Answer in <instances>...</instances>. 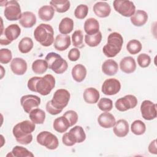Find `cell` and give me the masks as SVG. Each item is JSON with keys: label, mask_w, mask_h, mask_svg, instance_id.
Instances as JSON below:
<instances>
[{"label": "cell", "mask_w": 157, "mask_h": 157, "mask_svg": "<svg viewBox=\"0 0 157 157\" xmlns=\"http://www.w3.org/2000/svg\"><path fill=\"white\" fill-rule=\"evenodd\" d=\"M37 142L41 145L49 150H55L59 145L57 137L50 132L44 131L39 132L37 136Z\"/></svg>", "instance_id": "9c48e42d"}, {"label": "cell", "mask_w": 157, "mask_h": 157, "mask_svg": "<svg viewBox=\"0 0 157 157\" xmlns=\"http://www.w3.org/2000/svg\"><path fill=\"white\" fill-rule=\"evenodd\" d=\"M137 104V98L132 94H128L117 99L115 103L116 109L120 112H125L134 109Z\"/></svg>", "instance_id": "7c38bea8"}, {"label": "cell", "mask_w": 157, "mask_h": 157, "mask_svg": "<svg viewBox=\"0 0 157 157\" xmlns=\"http://www.w3.org/2000/svg\"><path fill=\"white\" fill-rule=\"evenodd\" d=\"M51 6L58 13H64L67 12L71 6L69 1L67 0H53L50 1Z\"/></svg>", "instance_id": "1f68e13d"}, {"label": "cell", "mask_w": 157, "mask_h": 157, "mask_svg": "<svg viewBox=\"0 0 157 157\" xmlns=\"http://www.w3.org/2000/svg\"><path fill=\"white\" fill-rule=\"evenodd\" d=\"M47 62L44 59H36L32 64V70L37 74L45 73L48 69Z\"/></svg>", "instance_id": "e575fe53"}, {"label": "cell", "mask_w": 157, "mask_h": 157, "mask_svg": "<svg viewBox=\"0 0 157 157\" xmlns=\"http://www.w3.org/2000/svg\"><path fill=\"white\" fill-rule=\"evenodd\" d=\"M131 130L134 134L140 136L145 133L146 131V126L142 121L136 120L132 123L131 125Z\"/></svg>", "instance_id": "8d00e7d4"}, {"label": "cell", "mask_w": 157, "mask_h": 157, "mask_svg": "<svg viewBox=\"0 0 157 157\" xmlns=\"http://www.w3.org/2000/svg\"><path fill=\"white\" fill-rule=\"evenodd\" d=\"M123 44L122 36L118 33L113 32L108 36L107 42L104 46L102 52L108 58L115 57L121 51Z\"/></svg>", "instance_id": "3957f363"}, {"label": "cell", "mask_w": 157, "mask_h": 157, "mask_svg": "<svg viewBox=\"0 0 157 157\" xmlns=\"http://www.w3.org/2000/svg\"><path fill=\"white\" fill-rule=\"evenodd\" d=\"M84 30L86 34L91 36L99 31V23L94 18H89L84 23Z\"/></svg>", "instance_id": "484cf974"}, {"label": "cell", "mask_w": 157, "mask_h": 157, "mask_svg": "<svg viewBox=\"0 0 157 157\" xmlns=\"http://www.w3.org/2000/svg\"><path fill=\"white\" fill-rule=\"evenodd\" d=\"M46 110L50 114L53 115H58L63 111V110H61V109H58L55 108L52 104L51 101H49L47 102V104H46Z\"/></svg>", "instance_id": "bcb514c9"}, {"label": "cell", "mask_w": 157, "mask_h": 157, "mask_svg": "<svg viewBox=\"0 0 157 157\" xmlns=\"http://www.w3.org/2000/svg\"><path fill=\"white\" fill-rule=\"evenodd\" d=\"M27 63L21 58H15L10 63V69L13 74L17 75H23L27 71Z\"/></svg>", "instance_id": "2e32d148"}, {"label": "cell", "mask_w": 157, "mask_h": 157, "mask_svg": "<svg viewBox=\"0 0 157 157\" xmlns=\"http://www.w3.org/2000/svg\"><path fill=\"white\" fill-rule=\"evenodd\" d=\"M21 33V29L17 24H11L1 33L0 43L2 45H7L17 39Z\"/></svg>", "instance_id": "52a82bcc"}, {"label": "cell", "mask_w": 157, "mask_h": 157, "mask_svg": "<svg viewBox=\"0 0 157 157\" xmlns=\"http://www.w3.org/2000/svg\"><path fill=\"white\" fill-rule=\"evenodd\" d=\"M12 59V52L8 48H1L0 50V63L7 64Z\"/></svg>", "instance_id": "b9f144b4"}, {"label": "cell", "mask_w": 157, "mask_h": 157, "mask_svg": "<svg viewBox=\"0 0 157 157\" xmlns=\"http://www.w3.org/2000/svg\"><path fill=\"white\" fill-rule=\"evenodd\" d=\"M71 38L67 34H58L54 40V47L58 51H64L71 45Z\"/></svg>", "instance_id": "ac0fdd59"}, {"label": "cell", "mask_w": 157, "mask_h": 157, "mask_svg": "<svg viewBox=\"0 0 157 157\" xmlns=\"http://www.w3.org/2000/svg\"><path fill=\"white\" fill-rule=\"evenodd\" d=\"M80 56V52L77 48H71L67 55V57L71 61H77Z\"/></svg>", "instance_id": "f6af8a7d"}, {"label": "cell", "mask_w": 157, "mask_h": 157, "mask_svg": "<svg viewBox=\"0 0 157 157\" xmlns=\"http://www.w3.org/2000/svg\"><path fill=\"white\" fill-rule=\"evenodd\" d=\"M34 43L33 40L28 37H25L19 42L18 47L19 51L22 53H27L29 52L33 48Z\"/></svg>", "instance_id": "836d02e7"}, {"label": "cell", "mask_w": 157, "mask_h": 157, "mask_svg": "<svg viewBox=\"0 0 157 157\" xmlns=\"http://www.w3.org/2000/svg\"><path fill=\"white\" fill-rule=\"evenodd\" d=\"M88 13V7L85 4L78 5L74 10V15L78 19L85 18Z\"/></svg>", "instance_id": "60d3db41"}, {"label": "cell", "mask_w": 157, "mask_h": 157, "mask_svg": "<svg viewBox=\"0 0 157 157\" xmlns=\"http://www.w3.org/2000/svg\"><path fill=\"white\" fill-rule=\"evenodd\" d=\"M93 9L95 15L100 18L107 17L111 12L110 5L107 2L103 1H99L95 3Z\"/></svg>", "instance_id": "e0dca14e"}, {"label": "cell", "mask_w": 157, "mask_h": 157, "mask_svg": "<svg viewBox=\"0 0 157 157\" xmlns=\"http://www.w3.org/2000/svg\"><path fill=\"white\" fill-rule=\"evenodd\" d=\"M16 156V157H33L34 155L26 148L21 146H15L12 151L7 155V156Z\"/></svg>", "instance_id": "d6a6232c"}, {"label": "cell", "mask_w": 157, "mask_h": 157, "mask_svg": "<svg viewBox=\"0 0 157 157\" xmlns=\"http://www.w3.org/2000/svg\"><path fill=\"white\" fill-rule=\"evenodd\" d=\"M148 150L151 154L156 155L157 154V148H156V140L155 139L150 142L148 145Z\"/></svg>", "instance_id": "7dc6e473"}, {"label": "cell", "mask_w": 157, "mask_h": 157, "mask_svg": "<svg viewBox=\"0 0 157 157\" xmlns=\"http://www.w3.org/2000/svg\"><path fill=\"white\" fill-rule=\"evenodd\" d=\"M98 122L104 128H110L114 126L116 120L112 113L109 112H105L99 115L98 118Z\"/></svg>", "instance_id": "d6986e66"}, {"label": "cell", "mask_w": 157, "mask_h": 157, "mask_svg": "<svg viewBox=\"0 0 157 157\" xmlns=\"http://www.w3.org/2000/svg\"><path fill=\"white\" fill-rule=\"evenodd\" d=\"M137 60L139 66L142 68L147 67L151 63L150 56L146 53H142L139 55Z\"/></svg>", "instance_id": "7bdbcfd3"}, {"label": "cell", "mask_w": 157, "mask_h": 157, "mask_svg": "<svg viewBox=\"0 0 157 157\" xmlns=\"http://www.w3.org/2000/svg\"><path fill=\"white\" fill-rule=\"evenodd\" d=\"M129 124L128 121L124 119L118 120L114 125L113 132L115 136L119 137H125L129 132Z\"/></svg>", "instance_id": "44dd1931"}, {"label": "cell", "mask_w": 157, "mask_h": 157, "mask_svg": "<svg viewBox=\"0 0 157 157\" xmlns=\"http://www.w3.org/2000/svg\"><path fill=\"white\" fill-rule=\"evenodd\" d=\"M34 37L41 45L49 47L54 42L53 29L48 24L41 23L34 29Z\"/></svg>", "instance_id": "277c9868"}, {"label": "cell", "mask_w": 157, "mask_h": 157, "mask_svg": "<svg viewBox=\"0 0 157 157\" xmlns=\"http://www.w3.org/2000/svg\"><path fill=\"white\" fill-rule=\"evenodd\" d=\"M37 21V18L34 13L32 12L26 11L22 13L21 17L19 20L20 24L25 28H32Z\"/></svg>", "instance_id": "7402d4cb"}, {"label": "cell", "mask_w": 157, "mask_h": 157, "mask_svg": "<svg viewBox=\"0 0 157 157\" xmlns=\"http://www.w3.org/2000/svg\"><path fill=\"white\" fill-rule=\"evenodd\" d=\"M21 8L18 1L15 0L6 1L4 15L6 18L9 21H16L21 17Z\"/></svg>", "instance_id": "ba28073f"}, {"label": "cell", "mask_w": 157, "mask_h": 157, "mask_svg": "<svg viewBox=\"0 0 157 157\" xmlns=\"http://www.w3.org/2000/svg\"><path fill=\"white\" fill-rule=\"evenodd\" d=\"M1 73H2V75H1V78L3 77V75H4V74H5V73H4L3 72H2V71L4 70V68H3V67L2 66H1Z\"/></svg>", "instance_id": "c3c4849f"}, {"label": "cell", "mask_w": 157, "mask_h": 157, "mask_svg": "<svg viewBox=\"0 0 157 157\" xmlns=\"http://www.w3.org/2000/svg\"><path fill=\"white\" fill-rule=\"evenodd\" d=\"M20 104L24 111L29 113L30 112L40 104V98L33 94H27L23 96L20 99Z\"/></svg>", "instance_id": "4fadbf2b"}, {"label": "cell", "mask_w": 157, "mask_h": 157, "mask_svg": "<svg viewBox=\"0 0 157 157\" xmlns=\"http://www.w3.org/2000/svg\"><path fill=\"white\" fill-rule=\"evenodd\" d=\"M74 21L72 18L65 17L60 21L58 26V30L62 34H67L72 32L74 28Z\"/></svg>", "instance_id": "f546056e"}, {"label": "cell", "mask_w": 157, "mask_h": 157, "mask_svg": "<svg viewBox=\"0 0 157 157\" xmlns=\"http://www.w3.org/2000/svg\"><path fill=\"white\" fill-rule=\"evenodd\" d=\"M140 112L145 120H152L156 117V104L149 100H145L140 105Z\"/></svg>", "instance_id": "9a60e30c"}, {"label": "cell", "mask_w": 157, "mask_h": 157, "mask_svg": "<svg viewBox=\"0 0 157 157\" xmlns=\"http://www.w3.org/2000/svg\"><path fill=\"white\" fill-rule=\"evenodd\" d=\"M86 139V134L83 128L80 126H75L69 132H66L62 137L64 145L68 147L74 145L76 143H82Z\"/></svg>", "instance_id": "5b68a950"}, {"label": "cell", "mask_w": 157, "mask_h": 157, "mask_svg": "<svg viewBox=\"0 0 157 157\" xmlns=\"http://www.w3.org/2000/svg\"><path fill=\"white\" fill-rule=\"evenodd\" d=\"M101 69L102 72L104 74L109 76H112L116 74L118 72V65L115 60L112 59H109L105 60L103 63Z\"/></svg>", "instance_id": "d4e9b609"}, {"label": "cell", "mask_w": 157, "mask_h": 157, "mask_svg": "<svg viewBox=\"0 0 157 157\" xmlns=\"http://www.w3.org/2000/svg\"><path fill=\"white\" fill-rule=\"evenodd\" d=\"M72 45L77 48H82L85 47L83 44V34L81 30H76L72 35Z\"/></svg>", "instance_id": "f35d334b"}, {"label": "cell", "mask_w": 157, "mask_h": 157, "mask_svg": "<svg viewBox=\"0 0 157 157\" xmlns=\"http://www.w3.org/2000/svg\"><path fill=\"white\" fill-rule=\"evenodd\" d=\"M113 6L116 12L126 17H131L136 11V6L129 0H115Z\"/></svg>", "instance_id": "30bf717a"}, {"label": "cell", "mask_w": 157, "mask_h": 157, "mask_svg": "<svg viewBox=\"0 0 157 157\" xmlns=\"http://www.w3.org/2000/svg\"><path fill=\"white\" fill-rule=\"evenodd\" d=\"M35 123L29 120H25L15 125L12 132L18 143L22 145H28L33 140L31 133L35 130Z\"/></svg>", "instance_id": "7a4b0ae2"}, {"label": "cell", "mask_w": 157, "mask_h": 157, "mask_svg": "<svg viewBox=\"0 0 157 157\" xmlns=\"http://www.w3.org/2000/svg\"><path fill=\"white\" fill-rule=\"evenodd\" d=\"M86 72L85 66L81 64H77L72 67L71 74L75 81L77 82H82L85 78Z\"/></svg>", "instance_id": "4316f807"}, {"label": "cell", "mask_w": 157, "mask_h": 157, "mask_svg": "<svg viewBox=\"0 0 157 157\" xmlns=\"http://www.w3.org/2000/svg\"><path fill=\"white\" fill-rule=\"evenodd\" d=\"M55 15V9L51 6H43L38 10L39 17L45 21L51 20Z\"/></svg>", "instance_id": "f1b7e54d"}, {"label": "cell", "mask_w": 157, "mask_h": 157, "mask_svg": "<svg viewBox=\"0 0 157 157\" xmlns=\"http://www.w3.org/2000/svg\"><path fill=\"white\" fill-rule=\"evenodd\" d=\"M70 98L71 94L69 91L63 88L58 89L54 93L51 102L55 108L63 110L67 105Z\"/></svg>", "instance_id": "8fae6325"}, {"label": "cell", "mask_w": 157, "mask_h": 157, "mask_svg": "<svg viewBox=\"0 0 157 157\" xmlns=\"http://www.w3.org/2000/svg\"><path fill=\"white\" fill-rule=\"evenodd\" d=\"M102 40V34L100 31L94 35H88L85 36V42L86 44L91 47H94L98 46L101 42Z\"/></svg>", "instance_id": "d590c367"}, {"label": "cell", "mask_w": 157, "mask_h": 157, "mask_svg": "<svg viewBox=\"0 0 157 157\" xmlns=\"http://www.w3.org/2000/svg\"><path fill=\"white\" fill-rule=\"evenodd\" d=\"M29 117L35 124H43L45 119V113L43 110L36 108L30 112Z\"/></svg>", "instance_id": "4dcf8cb0"}, {"label": "cell", "mask_w": 157, "mask_h": 157, "mask_svg": "<svg viewBox=\"0 0 157 157\" xmlns=\"http://www.w3.org/2000/svg\"><path fill=\"white\" fill-rule=\"evenodd\" d=\"M120 68L126 74H131L135 71L136 63L135 59L131 56H125L120 62Z\"/></svg>", "instance_id": "ffe728a7"}, {"label": "cell", "mask_w": 157, "mask_h": 157, "mask_svg": "<svg viewBox=\"0 0 157 157\" xmlns=\"http://www.w3.org/2000/svg\"><path fill=\"white\" fill-rule=\"evenodd\" d=\"M53 127L56 131L59 133H64L71 126L67 119L63 115L61 117L56 118L54 120L53 123Z\"/></svg>", "instance_id": "83f0119b"}, {"label": "cell", "mask_w": 157, "mask_h": 157, "mask_svg": "<svg viewBox=\"0 0 157 157\" xmlns=\"http://www.w3.org/2000/svg\"><path fill=\"white\" fill-rule=\"evenodd\" d=\"M45 59L47 62L48 68L57 74H61L67 69V61L55 52L48 53Z\"/></svg>", "instance_id": "8992f818"}, {"label": "cell", "mask_w": 157, "mask_h": 157, "mask_svg": "<svg viewBox=\"0 0 157 157\" xmlns=\"http://www.w3.org/2000/svg\"><path fill=\"white\" fill-rule=\"evenodd\" d=\"M63 116L66 117L69 121L70 126H72L74 124H75L78 121L77 113L74 110H67L63 114Z\"/></svg>", "instance_id": "ee69618b"}, {"label": "cell", "mask_w": 157, "mask_h": 157, "mask_svg": "<svg viewBox=\"0 0 157 157\" xmlns=\"http://www.w3.org/2000/svg\"><path fill=\"white\" fill-rule=\"evenodd\" d=\"M131 22L136 26L144 25L148 20L147 13L142 10H137L130 18Z\"/></svg>", "instance_id": "603a6c76"}, {"label": "cell", "mask_w": 157, "mask_h": 157, "mask_svg": "<svg viewBox=\"0 0 157 157\" xmlns=\"http://www.w3.org/2000/svg\"><path fill=\"white\" fill-rule=\"evenodd\" d=\"M142 48V45L140 42L136 39L129 40L126 44V49L131 55H136L139 53Z\"/></svg>", "instance_id": "74e56055"}, {"label": "cell", "mask_w": 157, "mask_h": 157, "mask_svg": "<svg viewBox=\"0 0 157 157\" xmlns=\"http://www.w3.org/2000/svg\"><path fill=\"white\" fill-rule=\"evenodd\" d=\"M121 89L120 82L114 78L106 79L102 85L101 91L105 94L109 96L115 95L117 94Z\"/></svg>", "instance_id": "5bb4252c"}, {"label": "cell", "mask_w": 157, "mask_h": 157, "mask_svg": "<svg viewBox=\"0 0 157 157\" xmlns=\"http://www.w3.org/2000/svg\"><path fill=\"white\" fill-rule=\"evenodd\" d=\"M55 78L51 74H46L43 77H33L28 81V89L33 92L47 96L55 86Z\"/></svg>", "instance_id": "6da1fadb"}, {"label": "cell", "mask_w": 157, "mask_h": 157, "mask_svg": "<svg viewBox=\"0 0 157 157\" xmlns=\"http://www.w3.org/2000/svg\"><path fill=\"white\" fill-rule=\"evenodd\" d=\"M83 97L84 101L86 103L93 104L98 102L100 94L97 89L93 87H90L85 90L83 94Z\"/></svg>", "instance_id": "cb8c5ba5"}, {"label": "cell", "mask_w": 157, "mask_h": 157, "mask_svg": "<svg viewBox=\"0 0 157 157\" xmlns=\"http://www.w3.org/2000/svg\"><path fill=\"white\" fill-rule=\"evenodd\" d=\"M98 107L102 111L109 112L113 108V102L109 98H102L99 101Z\"/></svg>", "instance_id": "ab89813d"}]
</instances>
